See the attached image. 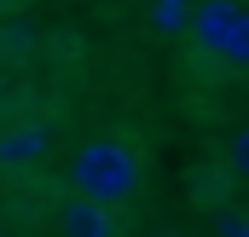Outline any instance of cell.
I'll list each match as a JSON object with an SVG mask.
<instances>
[{"mask_svg":"<svg viewBox=\"0 0 249 237\" xmlns=\"http://www.w3.org/2000/svg\"><path fill=\"white\" fill-rule=\"evenodd\" d=\"M70 179H75V197L116 208V203H127V197L139 191V156L127 151L122 139H87V145L75 151Z\"/></svg>","mask_w":249,"mask_h":237,"instance_id":"obj_1","label":"cell"},{"mask_svg":"<svg viewBox=\"0 0 249 237\" xmlns=\"http://www.w3.org/2000/svg\"><path fill=\"white\" fill-rule=\"evenodd\" d=\"M238 17H244V6L238 0H203V6H191V35H197V47L203 52H220V41L238 29Z\"/></svg>","mask_w":249,"mask_h":237,"instance_id":"obj_2","label":"cell"},{"mask_svg":"<svg viewBox=\"0 0 249 237\" xmlns=\"http://www.w3.org/2000/svg\"><path fill=\"white\" fill-rule=\"evenodd\" d=\"M64 237H116V214L105 208V203H87V197H75L70 208H64Z\"/></svg>","mask_w":249,"mask_h":237,"instance_id":"obj_3","label":"cell"},{"mask_svg":"<svg viewBox=\"0 0 249 237\" xmlns=\"http://www.w3.org/2000/svg\"><path fill=\"white\" fill-rule=\"evenodd\" d=\"M53 145V133L41 121H23V127H6L0 133V162H41Z\"/></svg>","mask_w":249,"mask_h":237,"instance_id":"obj_4","label":"cell"},{"mask_svg":"<svg viewBox=\"0 0 249 237\" xmlns=\"http://www.w3.org/2000/svg\"><path fill=\"white\" fill-rule=\"evenodd\" d=\"M191 6H197V0H157V6H151V29H157V35H180L191 23Z\"/></svg>","mask_w":249,"mask_h":237,"instance_id":"obj_5","label":"cell"},{"mask_svg":"<svg viewBox=\"0 0 249 237\" xmlns=\"http://www.w3.org/2000/svg\"><path fill=\"white\" fill-rule=\"evenodd\" d=\"M214 58L232 64V69H244V64H249V17H238V29L220 41V52H214Z\"/></svg>","mask_w":249,"mask_h":237,"instance_id":"obj_6","label":"cell"},{"mask_svg":"<svg viewBox=\"0 0 249 237\" xmlns=\"http://www.w3.org/2000/svg\"><path fill=\"white\" fill-rule=\"evenodd\" d=\"M214 237H249V214H244V208H220Z\"/></svg>","mask_w":249,"mask_h":237,"instance_id":"obj_7","label":"cell"},{"mask_svg":"<svg viewBox=\"0 0 249 237\" xmlns=\"http://www.w3.org/2000/svg\"><path fill=\"white\" fill-rule=\"evenodd\" d=\"M226 145H232V151H226V162H232V174H244V168H249V133H232Z\"/></svg>","mask_w":249,"mask_h":237,"instance_id":"obj_8","label":"cell"},{"mask_svg":"<svg viewBox=\"0 0 249 237\" xmlns=\"http://www.w3.org/2000/svg\"><path fill=\"white\" fill-rule=\"evenodd\" d=\"M151 237H186V232H151Z\"/></svg>","mask_w":249,"mask_h":237,"instance_id":"obj_9","label":"cell"}]
</instances>
